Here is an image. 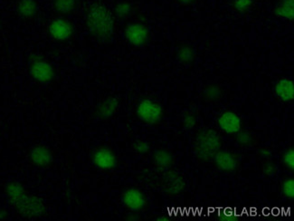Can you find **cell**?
I'll return each mask as SVG.
<instances>
[{"instance_id":"obj_23","label":"cell","mask_w":294,"mask_h":221,"mask_svg":"<svg viewBox=\"0 0 294 221\" xmlns=\"http://www.w3.org/2000/svg\"><path fill=\"white\" fill-rule=\"evenodd\" d=\"M192 51H190L189 49H184L181 51L180 53V58L182 60H185V61H189L191 58H192Z\"/></svg>"},{"instance_id":"obj_6","label":"cell","mask_w":294,"mask_h":221,"mask_svg":"<svg viewBox=\"0 0 294 221\" xmlns=\"http://www.w3.org/2000/svg\"><path fill=\"white\" fill-rule=\"evenodd\" d=\"M123 202L126 208L133 211L141 210V208H143L145 206L146 203L144 196L135 189L126 190L123 193Z\"/></svg>"},{"instance_id":"obj_10","label":"cell","mask_w":294,"mask_h":221,"mask_svg":"<svg viewBox=\"0 0 294 221\" xmlns=\"http://www.w3.org/2000/svg\"><path fill=\"white\" fill-rule=\"evenodd\" d=\"M216 166L225 172H232L237 167V159L232 153L226 150H218L215 156Z\"/></svg>"},{"instance_id":"obj_2","label":"cell","mask_w":294,"mask_h":221,"mask_svg":"<svg viewBox=\"0 0 294 221\" xmlns=\"http://www.w3.org/2000/svg\"><path fill=\"white\" fill-rule=\"evenodd\" d=\"M8 194L16 208L27 215H40L44 210L42 201L35 197H29L25 193L18 183H11L8 187Z\"/></svg>"},{"instance_id":"obj_20","label":"cell","mask_w":294,"mask_h":221,"mask_svg":"<svg viewBox=\"0 0 294 221\" xmlns=\"http://www.w3.org/2000/svg\"><path fill=\"white\" fill-rule=\"evenodd\" d=\"M282 161L286 167L290 170H293L294 168V150L292 148L288 149L282 156Z\"/></svg>"},{"instance_id":"obj_21","label":"cell","mask_w":294,"mask_h":221,"mask_svg":"<svg viewBox=\"0 0 294 221\" xmlns=\"http://www.w3.org/2000/svg\"><path fill=\"white\" fill-rule=\"evenodd\" d=\"M253 140V136L250 133H241L238 135V141L241 142L242 144H250Z\"/></svg>"},{"instance_id":"obj_22","label":"cell","mask_w":294,"mask_h":221,"mask_svg":"<svg viewBox=\"0 0 294 221\" xmlns=\"http://www.w3.org/2000/svg\"><path fill=\"white\" fill-rule=\"evenodd\" d=\"M250 3V0H237L236 1V6H237V9H240V10H244V9L249 8Z\"/></svg>"},{"instance_id":"obj_9","label":"cell","mask_w":294,"mask_h":221,"mask_svg":"<svg viewBox=\"0 0 294 221\" xmlns=\"http://www.w3.org/2000/svg\"><path fill=\"white\" fill-rule=\"evenodd\" d=\"M31 74L35 80L44 83L53 78V67L46 62H36L31 68Z\"/></svg>"},{"instance_id":"obj_3","label":"cell","mask_w":294,"mask_h":221,"mask_svg":"<svg viewBox=\"0 0 294 221\" xmlns=\"http://www.w3.org/2000/svg\"><path fill=\"white\" fill-rule=\"evenodd\" d=\"M221 148L218 133L213 129H206L199 133L196 140V151L199 158L208 159L214 158Z\"/></svg>"},{"instance_id":"obj_8","label":"cell","mask_w":294,"mask_h":221,"mask_svg":"<svg viewBox=\"0 0 294 221\" xmlns=\"http://www.w3.org/2000/svg\"><path fill=\"white\" fill-rule=\"evenodd\" d=\"M93 162L101 170H110L116 165V157L110 150L100 149L93 155Z\"/></svg>"},{"instance_id":"obj_13","label":"cell","mask_w":294,"mask_h":221,"mask_svg":"<svg viewBox=\"0 0 294 221\" xmlns=\"http://www.w3.org/2000/svg\"><path fill=\"white\" fill-rule=\"evenodd\" d=\"M31 159L35 164L39 166L48 165L52 159V154L46 148L44 147H36L31 152Z\"/></svg>"},{"instance_id":"obj_16","label":"cell","mask_w":294,"mask_h":221,"mask_svg":"<svg viewBox=\"0 0 294 221\" xmlns=\"http://www.w3.org/2000/svg\"><path fill=\"white\" fill-rule=\"evenodd\" d=\"M117 101L115 99H108L102 103L101 107V114L104 117H110L113 115L117 109Z\"/></svg>"},{"instance_id":"obj_4","label":"cell","mask_w":294,"mask_h":221,"mask_svg":"<svg viewBox=\"0 0 294 221\" xmlns=\"http://www.w3.org/2000/svg\"><path fill=\"white\" fill-rule=\"evenodd\" d=\"M137 114L139 118L143 122L148 124H155L161 119L162 109L157 102L145 100L139 104Z\"/></svg>"},{"instance_id":"obj_24","label":"cell","mask_w":294,"mask_h":221,"mask_svg":"<svg viewBox=\"0 0 294 221\" xmlns=\"http://www.w3.org/2000/svg\"><path fill=\"white\" fill-rule=\"evenodd\" d=\"M149 150V146H148V144L146 143V142H139L138 144H137V150L139 151V152H141V153H145L147 152Z\"/></svg>"},{"instance_id":"obj_5","label":"cell","mask_w":294,"mask_h":221,"mask_svg":"<svg viewBox=\"0 0 294 221\" xmlns=\"http://www.w3.org/2000/svg\"><path fill=\"white\" fill-rule=\"evenodd\" d=\"M218 125L224 133L229 134L239 133L241 131V119L232 111H225L218 118Z\"/></svg>"},{"instance_id":"obj_7","label":"cell","mask_w":294,"mask_h":221,"mask_svg":"<svg viewBox=\"0 0 294 221\" xmlns=\"http://www.w3.org/2000/svg\"><path fill=\"white\" fill-rule=\"evenodd\" d=\"M125 36L128 41L134 45L144 44L148 39L149 32L147 27L142 25H130L125 30Z\"/></svg>"},{"instance_id":"obj_14","label":"cell","mask_w":294,"mask_h":221,"mask_svg":"<svg viewBox=\"0 0 294 221\" xmlns=\"http://www.w3.org/2000/svg\"><path fill=\"white\" fill-rule=\"evenodd\" d=\"M154 161L158 167H167L171 163V155L166 150H158L154 155Z\"/></svg>"},{"instance_id":"obj_1","label":"cell","mask_w":294,"mask_h":221,"mask_svg":"<svg viewBox=\"0 0 294 221\" xmlns=\"http://www.w3.org/2000/svg\"><path fill=\"white\" fill-rule=\"evenodd\" d=\"M89 28L98 37H107L113 29V18L105 7L94 5L87 17Z\"/></svg>"},{"instance_id":"obj_15","label":"cell","mask_w":294,"mask_h":221,"mask_svg":"<svg viewBox=\"0 0 294 221\" xmlns=\"http://www.w3.org/2000/svg\"><path fill=\"white\" fill-rule=\"evenodd\" d=\"M36 10V6L32 0H22L19 4L18 11L22 15L23 17L30 18Z\"/></svg>"},{"instance_id":"obj_12","label":"cell","mask_w":294,"mask_h":221,"mask_svg":"<svg viewBox=\"0 0 294 221\" xmlns=\"http://www.w3.org/2000/svg\"><path fill=\"white\" fill-rule=\"evenodd\" d=\"M275 92L277 96L282 101L288 102L293 99V83L290 79H281L276 84Z\"/></svg>"},{"instance_id":"obj_17","label":"cell","mask_w":294,"mask_h":221,"mask_svg":"<svg viewBox=\"0 0 294 221\" xmlns=\"http://www.w3.org/2000/svg\"><path fill=\"white\" fill-rule=\"evenodd\" d=\"M278 14L281 18L291 19L293 18V1L288 0L278 9Z\"/></svg>"},{"instance_id":"obj_25","label":"cell","mask_w":294,"mask_h":221,"mask_svg":"<svg viewBox=\"0 0 294 221\" xmlns=\"http://www.w3.org/2000/svg\"><path fill=\"white\" fill-rule=\"evenodd\" d=\"M182 2H185V3H187V2H189V1H191V0H181Z\"/></svg>"},{"instance_id":"obj_19","label":"cell","mask_w":294,"mask_h":221,"mask_svg":"<svg viewBox=\"0 0 294 221\" xmlns=\"http://www.w3.org/2000/svg\"><path fill=\"white\" fill-rule=\"evenodd\" d=\"M75 6V0H56L55 8L60 12H69Z\"/></svg>"},{"instance_id":"obj_18","label":"cell","mask_w":294,"mask_h":221,"mask_svg":"<svg viewBox=\"0 0 294 221\" xmlns=\"http://www.w3.org/2000/svg\"><path fill=\"white\" fill-rule=\"evenodd\" d=\"M281 191L284 198L292 199L294 198V182L292 178H287L281 186Z\"/></svg>"},{"instance_id":"obj_11","label":"cell","mask_w":294,"mask_h":221,"mask_svg":"<svg viewBox=\"0 0 294 221\" xmlns=\"http://www.w3.org/2000/svg\"><path fill=\"white\" fill-rule=\"evenodd\" d=\"M50 34L55 38V39L63 40L66 39L70 36L72 33L70 25L66 22L65 20L58 19L53 21L50 26Z\"/></svg>"}]
</instances>
